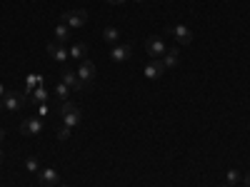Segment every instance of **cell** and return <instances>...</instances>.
Instances as JSON below:
<instances>
[{
  "mask_svg": "<svg viewBox=\"0 0 250 187\" xmlns=\"http://www.w3.org/2000/svg\"><path fill=\"white\" fill-rule=\"evenodd\" d=\"M75 73H78V77H80L83 85H90V82L95 80V65H93L90 60H80V68H78Z\"/></svg>",
  "mask_w": 250,
  "mask_h": 187,
  "instance_id": "cell-5",
  "label": "cell"
},
{
  "mask_svg": "<svg viewBox=\"0 0 250 187\" xmlns=\"http://www.w3.org/2000/svg\"><path fill=\"white\" fill-rule=\"evenodd\" d=\"M105 3H110V5H123L125 0H105Z\"/></svg>",
  "mask_w": 250,
  "mask_h": 187,
  "instance_id": "cell-25",
  "label": "cell"
},
{
  "mask_svg": "<svg viewBox=\"0 0 250 187\" xmlns=\"http://www.w3.org/2000/svg\"><path fill=\"white\" fill-rule=\"evenodd\" d=\"M45 97H48L45 88H38V90L33 93V100H35V102H45Z\"/></svg>",
  "mask_w": 250,
  "mask_h": 187,
  "instance_id": "cell-18",
  "label": "cell"
},
{
  "mask_svg": "<svg viewBox=\"0 0 250 187\" xmlns=\"http://www.w3.org/2000/svg\"><path fill=\"white\" fill-rule=\"evenodd\" d=\"M163 73H165L163 60H153L150 65H145V77H148V80H158Z\"/></svg>",
  "mask_w": 250,
  "mask_h": 187,
  "instance_id": "cell-10",
  "label": "cell"
},
{
  "mask_svg": "<svg viewBox=\"0 0 250 187\" xmlns=\"http://www.w3.org/2000/svg\"><path fill=\"white\" fill-rule=\"evenodd\" d=\"M103 37H105V43H118V37H120V30L108 25L105 30H103Z\"/></svg>",
  "mask_w": 250,
  "mask_h": 187,
  "instance_id": "cell-16",
  "label": "cell"
},
{
  "mask_svg": "<svg viewBox=\"0 0 250 187\" xmlns=\"http://www.w3.org/2000/svg\"><path fill=\"white\" fill-rule=\"evenodd\" d=\"M160 60H163L165 70H168V68H178V62H180V53H178V48H170V50H165V55H163Z\"/></svg>",
  "mask_w": 250,
  "mask_h": 187,
  "instance_id": "cell-11",
  "label": "cell"
},
{
  "mask_svg": "<svg viewBox=\"0 0 250 187\" xmlns=\"http://www.w3.org/2000/svg\"><path fill=\"white\" fill-rule=\"evenodd\" d=\"M85 55H88V45L85 43H75L70 48V57H75V60H85Z\"/></svg>",
  "mask_w": 250,
  "mask_h": 187,
  "instance_id": "cell-15",
  "label": "cell"
},
{
  "mask_svg": "<svg viewBox=\"0 0 250 187\" xmlns=\"http://www.w3.org/2000/svg\"><path fill=\"white\" fill-rule=\"evenodd\" d=\"M130 53H133L130 45H115V48L110 50V60H113V62H125V60L130 57Z\"/></svg>",
  "mask_w": 250,
  "mask_h": 187,
  "instance_id": "cell-9",
  "label": "cell"
},
{
  "mask_svg": "<svg viewBox=\"0 0 250 187\" xmlns=\"http://www.w3.org/2000/svg\"><path fill=\"white\" fill-rule=\"evenodd\" d=\"M23 102H25V95H20V93H5V97H3V105L8 112H18L23 108Z\"/></svg>",
  "mask_w": 250,
  "mask_h": 187,
  "instance_id": "cell-7",
  "label": "cell"
},
{
  "mask_svg": "<svg viewBox=\"0 0 250 187\" xmlns=\"http://www.w3.org/2000/svg\"><path fill=\"white\" fill-rule=\"evenodd\" d=\"M60 77H62V82H65V85H68L70 90H75V93H80L83 88H85V85L80 82L78 73H75V70H70V68H65V65H62V73H60Z\"/></svg>",
  "mask_w": 250,
  "mask_h": 187,
  "instance_id": "cell-6",
  "label": "cell"
},
{
  "mask_svg": "<svg viewBox=\"0 0 250 187\" xmlns=\"http://www.w3.org/2000/svg\"><path fill=\"white\" fill-rule=\"evenodd\" d=\"M5 93H8V90H5V85H3V82H0V100L5 97Z\"/></svg>",
  "mask_w": 250,
  "mask_h": 187,
  "instance_id": "cell-24",
  "label": "cell"
},
{
  "mask_svg": "<svg viewBox=\"0 0 250 187\" xmlns=\"http://www.w3.org/2000/svg\"><path fill=\"white\" fill-rule=\"evenodd\" d=\"M0 160H3V150H0Z\"/></svg>",
  "mask_w": 250,
  "mask_h": 187,
  "instance_id": "cell-28",
  "label": "cell"
},
{
  "mask_svg": "<svg viewBox=\"0 0 250 187\" xmlns=\"http://www.w3.org/2000/svg\"><path fill=\"white\" fill-rule=\"evenodd\" d=\"M3 108H5V105H3V100H0V110H3Z\"/></svg>",
  "mask_w": 250,
  "mask_h": 187,
  "instance_id": "cell-27",
  "label": "cell"
},
{
  "mask_svg": "<svg viewBox=\"0 0 250 187\" xmlns=\"http://www.w3.org/2000/svg\"><path fill=\"white\" fill-rule=\"evenodd\" d=\"M40 115H48V105H40V110H38V117Z\"/></svg>",
  "mask_w": 250,
  "mask_h": 187,
  "instance_id": "cell-22",
  "label": "cell"
},
{
  "mask_svg": "<svg viewBox=\"0 0 250 187\" xmlns=\"http://www.w3.org/2000/svg\"><path fill=\"white\" fill-rule=\"evenodd\" d=\"M3 137H5V132H3V130H0V142H3Z\"/></svg>",
  "mask_w": 250,
  "mask_h": 187,
  "instance_id": "cell-26",
  "label": "cell"
},
{
  "mask_svg": "<svg viewBox=\"0 0 250 187\" xmlns=\"http://www.w3.org/2000/svg\"><path fill=\"white\" fill-rule=\"evenodd\" d=\"M53 35H55V43H58V45H65L68 40H70V28H68L65 23H60V25L55 28Z\"/></svg>",
  "mask_w": 250,
  "mask_h": 187,
  "instance_id": "cell-14",
  "label": "cell"
},
{
  "mask_svg": "<svg viewBox=\"0 0 250 187\" xmlns=\"http://www.w3.org/2000/svg\"><path fill=\"white\" fill-rule=\"evenodd\" d=\"M62 23L70 30H78L88 23V13L85 10H68V13H62Z\"/></svg>",
  "mask_w": 250,
  "mask_h": 187,
  "instance_id": "cell-2",
  "label": "cell"
},
{
  "mask_svg": "<svg viewBox=\"0 0 250 187\" xmlns=\"http://www.w3.org/2000/svg\"><path fill=\"white\" fill-rule=\"evenodd\" d=\"M25 168H28L30 172H38V160H33V157H28V160H25Z\"/></svg>",
  "mask_w": 250,
  "mask_h": 187,
  "instance_id": "cell-21",
  "label": "cell"
},
{
  "mask_svg": "<svg viewBox=\"0 0 250 187\" xmlns=\"http://www.w3.org/2000/svg\"><path fill=\"white\" fill-rule=\"evenodd\" d=\"M240 180H243V185H245V187H250V172H248L245 177H240Z\"/></svg>",
  "mask_w": 250,
  "mask_h": 187,
  "instance_id": "cell-23",
  "label": "cell"
},
{
  "mask_svg": "<svg viewBox=\"0 0 250 187\" xmlns=\"http://www.w3.org/2000/svg\"><path fill=\"white\" fill-rule=\"evenodd\" d=\"M220 187H225V185H220Z\"/></svg>",
  "mask_w": 250,
  "mask_h": 187,
  "instance_id": "cell-30",
  "label": "cell"
},
{
  "mask_svg": "<svg viewBox=\"0 0 250 187\" xmlns=\"http://www.w3.org/2000/svg\"><path fill=\"white\" fill-rule=\"evenodd\" d=\"M38 182H40V185H45V187H50V185H55V182H58V172H55L53 168L40 170V172H38Z\"/></svg>",
  "mask_w": 250,
  "mask_h": 187,
  "instance_id": "cell-13",
  "label": "cell"
},
{
  "mask_svg": "<svg viewBox=\"0 0 250 187\" xmlns=\"http://www.w3.org/2000/svg\"><path fill=\"white\" fill-rule=\"evenodd\" d=\"M173 35H175V40L178 43H193V30L190 28H185V25H175L173 28Z\"/></svg>",
  "mask_w": 250,
  "mask_h": 187,
  "instance_id": "cell-12",
  "label": "cell"
},
{
  "mask_svg": "<svg viewBox=\"0 0 250 187\" xmlns=\"http://www.w3.org/2000/svg\"><path fill=\"white\" fill-rule=\"evenodd\" d=\"M70 130H73V128H68V125H62V128L58 130V140H60V142H62V140H68V137H70Z\"/></svg>",
  "mask_w": 250,
  "mask_h": 187,
  "instance_id": "cell-19",
  "label": "cell"
},
{
  "mask_svg": "<svg viewBox=\"0 0 250 187\" xmlns=\"http://www.w3.org/2000/svg\"><path fill=\"white\" fill-rule=\"evenodd\" d=\"M165 50H168V48H165V43H163L160 37H150V43H148V55H150L153 60H160V57L165 55Z\"/></svg>",
  "mask_w": 250,
  "mask_h": 187,
  "instance_id": "cell-8",
  "label": "cell"
},
{
  "mask_svg": "<svg viewBox=\"0 0 250 187\" xmlns=\"http://www.w3.org/2000/svg\"><path fill=\"white\" fill-rule=\"evenodd\" d=\"M138 3H143V0H138Z\"/></svg>",
  "mask_w": 250,
  "mask_h": 187,
  "instance_id": "cell-29",
  "label": "cell"
},
{
  "mask_svg": "<svg viewBox=\"0 0 250 187\" xmlns=\"http://www.w3.org/2000/svg\"><path fill=\"white\" fill-rule=\"evenodd\" d=\"M65 187H68V185H65Z\"/></svg>",
  "mask_w": 250,
  "mask_h": 187,
  "instance_id": "cell-31",
  "label": "cell"
},
{
  "mask_svg": "<svg viewBox=\"0 0 250 187\" xmlns=\"http://www.w3.org/2000/svg\"><path fill=\"white\" fill-rule=\"evenodd\" d=\"M45 53H48L55 62H60V65H65V60L70 57V50H65V45H58L55 40L45 45Z\"/></svg>",
  "mask_w": 250,
  "mask_h": 187,
  "instance_id": "cell-4",
  "label": "cell"
},
{
  "mask_svg": "<svg viewBox=\"0 0 250 187\" xmlns=\"http://www.w3.org/2000/svg\"><path fill=\"white\" fill-rule=\"evenodd\" d=\"M228 182H230V185L240 182V172L238 170H228Z\"/></svg>",
  "mask_w": 250,
  "mask_h": 187,
  "instance_id": "cell-20",
  "label": "cell"
},
{
  "mask_svg": "<svg viewBox=\"0 0 250 187\" xmlns=\"http://www.w3.org/2000/svg\"><path fill=\"white\" fill-rule=\"evenodd\" d=\"M55 93H58V97H62V102H65V100H68V95H70V88L60 80V82H58V88H55Z\"/></svg>",
  "mask_w": 250,
  "mask_h": 187,
  "instance_id": "cell-17",
  "label": "cell"
},
{
  "mask_svg": "<svg viewBox=\"0 0 250 187\" xmlns=\"http://www.w3.org/2000/svg\"><path fill=\"white\" fill-rule=\"evenodd\" d=\"M20 132H23V135H40V132H43V120H40L38 115H33V117H28V120H23V122H20Z\"/></svg>",
  "mask_w": 250,
  "mask_h": 187,
  "instance_id": "cell-3",
  "label": "cell"
},
{
  "mask_svg": "<svg viewBox=\"0 0 250 187\" xmlns=\"http://www.w3.org/2000/svg\"><path fill=\"white\" fill-rule=\"evenodd\" d=\"M60 115H62V122L68 125V128H75V125L80 122V108L75 105V102H62V108H60Z\"/></svg>",
  "mask_w": 250,
  "mask_h": 187,
  "instance_id": "cell-1",
  "label": "cell"
}]
</instances>
